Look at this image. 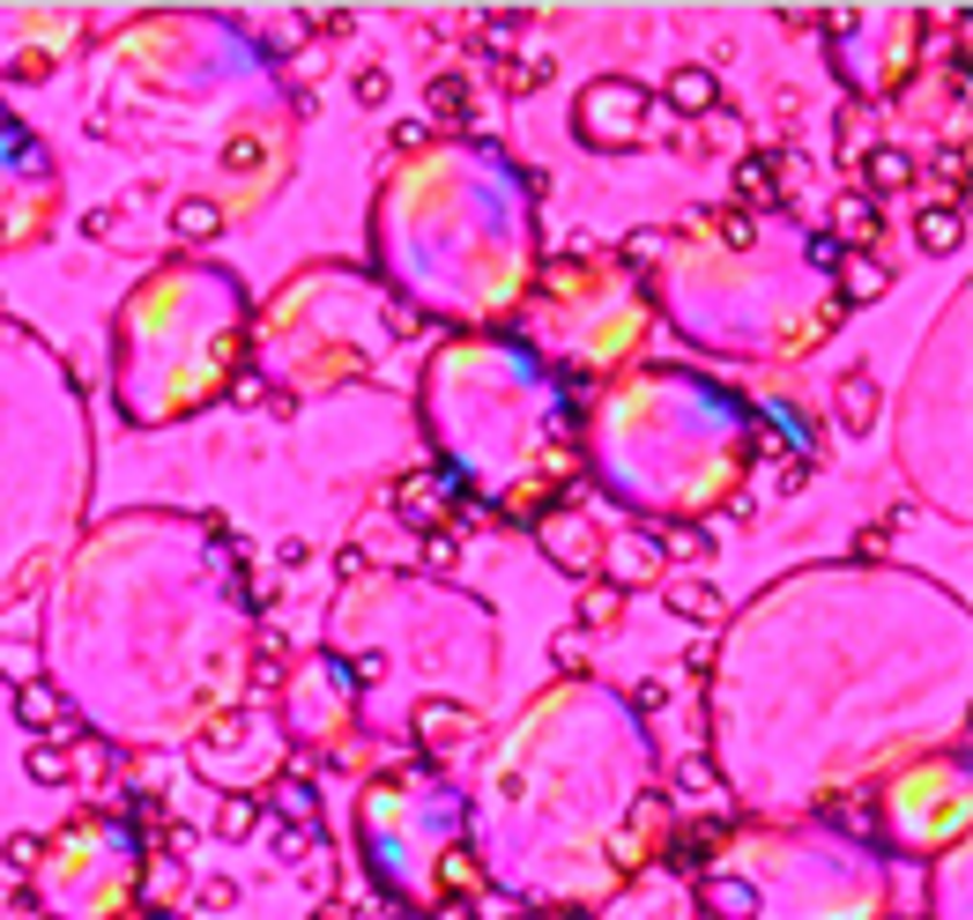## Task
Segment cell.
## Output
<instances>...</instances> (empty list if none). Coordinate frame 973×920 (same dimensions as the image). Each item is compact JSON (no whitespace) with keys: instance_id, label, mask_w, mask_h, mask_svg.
Here are the masks:
<instances>
[{"instance_id":"6da1fadb","label":"cell","mask_w":973,"mask_h":920,"mask_svg":"<svg viewBox=\"0 0 973 920\" xmlns=\"http://www.w3.org/2000/svg\"><path fill=\"white\" fill-rule=\"evenodd\" d=\"M639 112H646V89L602 75V83L580 97V134H588V149H625L632 126H639Z\"/></svg>"},{"instance_id":"7a4b0ae2","label":"cell","mask_w":973,"mask_h":920,"mask_svg":"<svg viewBox=\"0 0 973 920\" xmlns=\"http://www.w3.org/2000/svg\"><path fill=\"white\" fill-rule=\"evenodd\" d=\"M669 580V557L654 543V527H625V535H609V586H662Z\"/></svg>"},{"instance_id":"3957f363","label":"cell","mask_w":973,"mask_h":920,"mask_svg":"<svg viewBox=\"0 0 973 920\" xmlns=\"http://www.w3.org/2000/svg\"><path fill=\"white\" fill-rule=\"evenodd\" d=\"M662 601H669V617H683V624H699V631H714L720 617H728L720 586H706L699 572H669V580H662Z\"/></svg>"},{"instance_id":"277c9868","label":"cell","mask_w":973,"mask_h":920,"mask_svg":"<svg viewBox=\"0 0 973 920\" xmlns=\"http://www.w3.org/2000/svg\"><path fill=\"white\" fill-rule=\"evenodd\" d=\"M922 178V164L899 149V141H870V157H862V194L870 201H891V194H907Z\"/></svg>"},{"instance_id":"5b68a950","label":"cell","mask_w":973,"mask_h":920,"mask_svg":"<svg viewBox=\"0 0 973 920\" xmlns=\"http://www.w3.org/2000/svg\"><path fill=\"white\" fill-rule=\"evenodd\" d=\"M833 417H840L847 438H870V423H877V378L870 372H840V386H833Z\"/></svg>"},{"instance_id":"8992f818","label":"cell","mask_w":973,"mask_h":920,"mask_svg":"<svg viewBox=\"0 0 973 920\" xmlns=\"http://www.w3.org/2000/svg\"><path fill=\"white\" fill-rule=\"evenodd\" d=\"M914 246L922 252H959L966 246V209H959V201H922V209H914Z\"/></svg>"},{"instance_id":"52a82bcc","label":"cell","mask_w":973,"mask_h":920,"mask_svg":"<svg viewBox=\"0 0 973 920\" xmlns=\"http://www.w3.org/2000/svg\"><path fill=\"white\" fill-rule=\"evenodd\" d=\"M662 104H669V112H683V120H706V112H720L714 67H677V75H669V89H662Z\"/></svg>"},{"instance_id":"ba28073f","label":"cell","mask_w":973,"mask_h":920,"mask_svg":"<svg viewBox=\"0 0 973 920\" xmlns=\"http://www.w3.org/2000/svg\"><path fill=\"white\" fill-rule=\"evenodd\" d=\"M15 720H23V728H52V735L75 728V712H67V698H60L52 683H23V691H15Z\"/></svg>"},{"instance_id":"9c48e42d","label":"cell","mask_w":973,"mask_h":920,"mask_svg":"<svg viewBox=\"0 0 973 920\" xmlns=\"http://www.w3.org/2000/svg\"><path fill=\"white\" fill-rule=\"evenodd\" d=\"M67 743H75V728H67V735H38V743H30V757H23V772H30L38 787H67V780H75V757H67Z\"/></svg>"},{"instance_id":"30bf717a","label":"cell","mask_w":973,"mask_h":920,"mask_svg":"<svg viewBox=\"0 0 973 920\" xmlns=\"http://www.w3.org/2000/svg\"><path fill=\"white\" fill-rule=\"evenodd\" d=\"M736 194L759 201V209H773V201H780V157H765V149L736 157Z\"/></svg>"},{"instance_id":"8fae6325","label":"cell","mask_w":973,"mask_h":920,"mask_svg":"<svg viewBox=\"0 0 973 920\" xmlns=\"http://www.w3.org/2000/svg\"><path fill=\"white\" fill-rule=\"evenodd\" d=\"M891 290V268H877L870 252H854V260H840V304L854 312V304H870V297Z\"/></svg>"},{"instance_id":"7c38bea8","label":"cell","mask_w":973,"mask_h":920,"mask_svg":"<svg viewBox=\"0 0 973 920\" xmlns=\"http://www.w3.org/2000/svg\"><path fill=\"white\" fill-rule=\"evenodd\" d=\"M833 238H840V246H877V238H885V209H877L870 194H854L840 209V231H833Z\"/></svg>"},{"instance_id":"4fadbf2b","label":"cell","mask_w":973,"mask_h":920,"mask_svg":"<svg viewBox=\"0 0 973 920\" xmlns=\"http://www.w3.org/2000/svg\"><path fill=\"white\" fill-rule=\"evenodd\" d=\"M171 231H178V246H209L223 231V209L215 201H171Z\"/></svg>"},{"instance_id":"5bb4252c","label":"cell","mask_w":973,"mask_h":920,"mask_svg":"<svg viewBox=\"0 0 973 920\" xmlns=\"http://www.w3.org/2000/svg\"><path fill=\"white\" fill-rule=\"evenodd\" d=\"M625 617V586H609V580H580V624L588 631H609Z\"/></svg>"},{"instance_id":"9a60e30c","label":"cell","mask_w":973,"mask_h":920,"mask_svg":"<svg viewBox=\"0 0 973 920\" xmlns=\"http://www.w3.org/2000/svg\"><path fill=\"white\" fill-rule=\"evenodd\" d=\"M431 112H439L446 126H468V75H461V67L431 75Z\"/></svg>"},{"instance_id":"2e32d148","label":"cell","mask_w":973,"mask_h":920,"mask_svg":"<svg viewBox=\"0 0 973 920\" xmlns=\"http://www.w3.org/2000/svg\"><path fill=\"white\" fill-rule=\"evenodd\" d=\"M260 809H268L260 795H223V801H215V832H223V838H246L260 824Z\"/></svg>"},{"instance_id":"e0dca14e","label":"cell","mask_w":973,"mask_h":920,"mask_svg":"<svg viewBox=\"0 0 973 920\" xmlns=\"http://www.w3.org/2000/svg\"><path fill=\"white\" fill-rule=\"evenodd\" d=\"M720 832H728V824H706V832H683V838H677V854H669V861H677L683 877H706V861H714Z\"/></svg>"},{"instance_id":"ac0fdd59","label":"cell","mask_w":973,"mask_h":920,"mask_svg":"<svg viewBox=\"0 0 973 920\" xmlns=\"http://www.w3.org/2000/svg\"><path fill=\"white\" fill-rule=\"evenodd\" d=\"M654 543H662V557H683V564H706V557H714V535H706V527H662Z\"/></svg>"},{"instance_id":"d6986e66","label":"cell","mask_w":973,"mask_h":920,"mask_svg":"<svg viewBox=\"0 0 973 920\" xmlns=\"http://www.w3.org/2000/svg\"><path fill=\"white\" fill-rule=\"evenodd\" d=\"M446 728H468V712L446 706V698H423V706H417V735H423V743H454Z\"/></svg>"},{"instance_id":"ffe728a7","label":"cell","mask_w":973,"mask_h":920,"mask_svg":"<svg viewBox=\"0 0 973 920\" xmlns=\"http://www.w3.org/2000/svg\"><path fill=\"white\" fill-rule=\"evenodd\" d=\"M38 854H45V838H38V832H8V838H0V861H8V877H15V883L38 869Z\"/></svg>"},{"instance_id":"44dd1931","label":"cell","mask_w":973,"mask_h":920,"mask_svg":"<svg viewBox=\"0 0 973 920\" xmlns=\"http://www.w3.org/2000/svg\"><path fill=\"white\" fill-rule=\"evenodd\" d=\"M677 787H683V795H720V772L706 764V757H683V764H677Z\"/></svg>"},{"instance_id":"7402d4cb","label":"cell","mask_w":973,"mask_h":920,"mask_svg":"<svg viewBox=\"0 0 973 920\" xmlns=\"http://www.w3.org/2000/svg\"><path fill=\"white\" fill-rule=\"evenodd\" d=\"M706 149H743V120L720 104V112H706Z\"/></svg>"},{"instance_id":"603a6c76","label":"cell","mask_w":973,"mask_h":920,"mask_svg":"<svg viewBox=\"0 0 973 920\" xmlns=\"http://www.w3.org/2000/svg\"><path fill=\"white\" fill-rule=\"evenodd\" d=\"M194 906H201V913H231V906H238V883H231V877H209L201 891H194Z\"/></svg>"},{"instance_id":"cb8c5ba5","label":"cell","mask_w":973,"mask_h":920,"mask_svg":"<svg viewBox=\"0 0 973 920\" xmlns=\"http://www.w3.org/2000/svg\"><path fill=\"white\" fill-rule=\"evenodd\" d=\"M386 97H394V75H386V67H357V104H372V112H380Z\"/></svg>"},{"instance_id":"d4e9b609","label":"cell","mask_w":973,"mask_h":920,"mask_svg":"<svg viewBox=\"0 0 973 920\" xmlns=\"http://www.w3.org/2000/svg\"><path fill=\"white\" fill-rule=\"evenodd\" d=\"M551 661L580 675V669H588V638H580V631H557V638H551Z\"/></svg>"},{"instance_id":"484cf974","label":"cell","mask_w":973,"mask_h":920,"mask_svg":"<svg viewBox=\"0 0 973 920\" xmlns=\"http://www.w3.org/2000/svg\"><path fill=\"white\" fill-rule=\"evenodd\" d=\"M423 564L431 572H454L461 564V535H423Z\"/></svg>"},{"instance_id":"4316f807","label":"cell","mask_w":973,"mask_h":920,"mask_svg":"<svg viewBox=\"0 0 973 920\" xmlns=\"http://www.w3.org/2000/svg\"><path fill=\"white\" fill-rule=\"evenodd\" d=\"M483 23H491V45H506V38H520V30H528L535 15H528V8H491Z\"/></svg>"},{"instance_id":"83f0119b","label":"cell","mask_w":973,"mask_h":920,"mask_svg":"<svg viewBox=\"0 0 973 920\" xmlns=\"http://www.w3.org/2000/svg\"><path fill=\"white\" fill-rule=\"evenodd\" d=\"M557 75V60L551 52H528V60H520V83H513V97H528V89H543Z\"/></svg>"},{"instance_id":"f1b7e54d","label":"cell","mask_w":973,"mask_h":920,"mask_svg":"<svg viewBox=\"0 0 973 920\" xmlns=\"http://www.w3.org/2000/svg\"><path fill=\"white\" fill-rule=\"evenodd\" d=\"M840 260H847V246L833 238V231H810V268H825V275H840Z\"/></svg>"},{"instance_id":"f546056e","label":"cell","mask_w":973,"mask_h":920,"mask_svg":"<svg viewBox=\"0 0 973 920\" xmlns=\"http://www.w3.org/2000/svg\"><path fill=\"white\" fill-rule=\"evenodd\" d=\"M936 178H951V186L966 178V141H944V149H936Z\"/></svg>"},{"instance_id":"4dcf8cb0","label":"cell","mask_w":973,"mask_h":920,"mask_svg":"<svg viewBox=\"0 0 973 920\" xmlns=\"http://www.w3.org/2000/svg\"><path fill=\"white\" fill-rule=\"evenodd\" d=\"M268 846H275L283 861H297V846H305V824H268Z\"/></svg>"},{"instance_id":"1f68e13d","label":"cell","mask_w":973,"mask_h":920,"mask_svg":"<svg viewBox=\"0 0 973 920\" xmlns=\"http://www.w3.org/2000/svg\"><path fill=\"white\" fill-rule=\"evenodd\" d=\"M231 401H238V409H260V401H268V386H260L254 372H238V386H231Z\"/></svg>"},{"instance_id":"d6a6232c","label":"cell","mask_w":973,"mask_h":920,"mask_svg":"<svg viewBox=\"0 0 973 920\" xmlns=\"http://www.w3.org/2000/svg\"><path fill=\"white\" fill-rule=\"evenodd\" d=\"M120 231V209H89L83 215V238H112Z\"/></svg>"},{"instance_id":"836d02e7","label":"cell","mask_w":973,"mask_h":920,"mask_svg":"<svg viewBox=\"0 0 973 920\" xmlns=\"http://www.w3.org/2000/svg\"><path fill=\"white\" fill-rule=\"evenodd\" d=\"M386 141H394V149H423L431 134H423V120H394V134H386Z\"/></svg>"},{"instance_id":"e575fe53","label":"cell","mask_w":973,"mask_h":920,"mask_svg":"<svg viewBox=\"0 0 973 920\" xmlns=\"http://www.w3.org/2000/svg\"><path fill=\"white\" fill-rule=\"evenodd\" d=\"M885 543H891V527H862V535H854V557H885Z\"/></svg>"},{"instance_id":"d590c367","label":"cell","mask_w":973,"mask_h":920,"mask_svg":"<svg viewBox=\"0 0 973 920\" xmlns=\"http://www.w3.org/2000/svg\"><path fill=\"white\" fill-rule=\"evenodd\" d=\"M720 238H728V246H751V238H759V223H751V215H728V223H720Z\"/></svg>"},{"instance_id":"8d00e7d4","label":"cell","mask_w":973,"mask_h":920,"mask_svg":"<svg viewBox=\"0 0 973 920\" xmlns=\"http://www.w3.org/2000/svg\"><path fill=\"white\" fill-rule=\"evenodd\" d=\"M275 564H283V572H297V564H312V543H297V535H291V543L275 549Z\"/></svg>"},{"instance_id":"74e56055","label":"cell","mask_w":973,"mask_h":920,"mask_svg":"<svg viewBox=\"0 0 973 920\" xmlns=\"http://www.w3.org/2000/svg\"><path fill=\"white\" fill-rule=\"evenodd\" d=\"M394 335H402V341L423 335V312H417V304H402V312H394Z\"/></svg>"},{"instance_id":"f35d334b","label":"cell","mask_w":973,"mask_h":920,"mask_svg":"<svg viewBox=\"0 0 973 920\" xmlns=\"http://www.w3.org/2000/svg\"><path fill=\"white\" fill-rule=\"evenodd\" d=\"M840 141H847V149H862V104H847V112H840Z\"/></svg>"},{"instance_id":"ab89813d","label":"cell","mask_w":973,"mask_h":920,"mask_svg":"<svg viewBox=\"0 0 973 920\" xmlns=\"http://www.w3.org/2000/svg\"><path fill=\"white\" fill-rule=\"evenodd\" d=\"M439 920H476V913H468L461 898H454V906H439Z\"/></svg>"},{"instance_id":"60d3db41","label":"cell","mask_w":973,"mask_h":920,"mask_svg":"<svg viewBox=\"0 0 973 920\" xmlns=\"http://www.w3.org/2000/svg\"><path fill=\"white\" fill-rule=\"evenodd\" d=\"M320 920H349V913H342V906H320Z\"/></svg>"}]
</instances>
